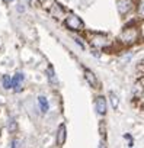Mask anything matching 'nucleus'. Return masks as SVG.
<instances>
[{"mask_svg":"<svg viewBox=\"0 0 144 148\" xmlns=\"http://www.w3.org/2000/svg\"><path fill=\"white\" fill-rule=\"evenodd\" d=\"M88 39L90 45L98 49H105L112 44L111 36H108L106 34H101V32H88Z\"/></svg>","mask_w":144,"mask_h":148,"instance_id":"obj_1","label":"nucleus"},{"mask_svg":"<svg viewBox=\"0 0 144 148\" xmlns=\"http://www.w3.org/2000/svg\"><path fill=\"white\" fill-rule=\"evenodd\" d=\"M140 38V34H138V29L134 28V26H127L122 29V32L119 34V41L124 44V45H132L138 41Z\"/></svg>","mask_w":144,"mask_h":148,"instance_id":"obj_2","label":"nucleus"},{"mask_svg":"<svg viewBox=\"0 0 144 148\" xmlns=\"http://www.w3.org/2000/svg\"><path fill=\"white\" fill-rule=\"evenodd\" d=\"M64 25H65V28H68L70 31H83V29H85L83 21H82L77 15H74V13H70V15H67V16L64 18Z\"/></svg>","mask_w":144,"mask_h":148,"instance_id":"obj_3","label":"nucleus"},{"mask_svg":"<svg viewBox=\"0 0 144 148\" xmlns=\"http://www.w3.org/2000/svg\"><path fill=\"white\" fill-rule=\"evenodd\" d=\"M85 79H86V82L89 83L90 87H93V89H98V87H99L98 77H96V74H95L92 70H89V68L85 70Z\"/></svg>","mask_w":144,"mask_h":148,"instance_id":"obj_4","label":"nucleus"},{"mask_svg":"<svg viewBox=\"0 0 144 148\" xmlns=\"http://www.w3.org/2000/svg\"><path fill=\"white\" fill-rule=\"evenodd\" d=\"M95 108H96V112L99 115H105L106 113V109H108V103H106V99L103 96H98L95 99Z\"/></svg>","mask_w":144,"mask_h":148,"instance_id":"obj_5","label":"nucleus"},{"mask_svg":"<svg viewBox=\"0 0 144 148\" xmlns=\"http://www.w3.org/2000/svg\"><path fill=\"white\" fill-rule=\"evenodd\" d=\"M132 9V0H118V12L121 15H127Z\"/></svg>","mask_w":144,"mask_h":148,"instance_id":"obj_6","label":"nucleus"},{"mask_svg":"<svg viewBox=\"0 0 144 148\" xmlns=\"http://www.w3.org/2000/svg\"><path fill=\"white\" fill-rule=\"evenodd\" d=\"M23 79H25L23 73H16L12 79V89H15L16 92H21V86H22Z\"/></svg>","mask_w":144,"mask_h":148,"instance_id":"obj_7","label":"nucleus"},{"mask_svg":"<svg viewBox=\"0 0 144 148\" xmlns=\"http://www.w3.org/2000/svg\"><path fill=\"white\" fill-rule=\"evenodd\" d=\"M50 13H51V16L55 18V19H63V18H64V9H63L58 3H54V5H52V8L50 9Z\"/></svg>","mask_w":144,"mask_h":148,"instance_id":"obj_8","label":"nucleus"},{"mask_svg":"<svg viewBox=\"0 0 144 148\" xmlns=\"http://www.w3.org/2000/svg\"><path fill=\"white\" fill-rule=\"evenodd\" d=\"M65 141V126L64 125H60L58 126V131H57V144L58 145H63Z\"/></svg>","mask_w":144,"mask_h":148,"instance_id":"obj_9","label":"nucleus"},{"mask_svg":"<svg viewBox=\"0 0 144 148\" xmlns=\"http://www.w3.org/2000/svg\"><path fill=\"white\" fill-rule=\"evenodd\" d=\"M38 105H39V109L42 113H47L48 109H50V105H48V100L45 96H38Z\"/></svg>","mask_w":144,"mask_h":148,"instance_id":"obj_10","label":"nucleus"},{"mask_svg":"<svg viewBox=\"0 0 144 148\" xmlns=\"http://www.w3.org/2000/svg\"><path fill=\"white\" fill-rule=\"evenodd\" d=\"M109 100H111L112 109H118V106H119V97L116 96L115 92H111V93H109Z\"/></svg>","mask_w":144,"mask_h":148,"instance_id":"obj_11","label":"nucleus"},{"mask_svg":"<svg viewBox=\"0 0 144 148\" xmlns=\"http://www.w3.org/2000/svg\"><path fill=\"white\" fill-rule=\"evenodd\" d=\"M47 76H48L50 83H52V84H57V83H58V82H57V77H55V74H54L52 67H48V70H47Z\"/></svg>","mask_w":144,"mask_h":148,"instance_id":"obj_12","label":"nucleus"},{"mask_svg":"<svg viewBox=\"0 0 144 148\" xmlns=\"http://www.w3.org/2000/svg\"><path fill=\"white\" fill-rule=\"evenodd\" d=\"M2 84H3L5 89H12V79H10L9 76H3V79H2Z\"/></svg>","mask_w":144,"mask_h":148,"instance_id":"obj_13","label":"nucleus"},{"mask_svg":"<svg viewBox=\"0 0 144 148\" xmlns=\"http://www.w3.org/2000/svg\"><path fill=\"white\" fill-rule=\"evenodd\" d=\"M137 13H138L140 18L144 19V0H140V3L137 6Z\"/></svg>","mask_w":144,"mask_h":148,"instance_id":"obj_14","label":"nucleus"},{"mask_svg":"<svg viewBox=\"0 0 144 148\" xmlns=\"http://www.w3.org/2000/svg\"><path fill=\"white\" fill-rule=\"evenodd\" d=\"M144 93V89H143V86L140 84V83H137L135 86H134V95L135 96H141Z\"/></svg>","mask_w":144,"mask_h":148,"instance_id":"obj_15","label":"nucleus"},{"mask_svg":"<svg viewBox=\"0 0 144 148\" xmlns=\"http://www.w3.org/2000/svg\"><path fill=\"white\" fill-rule=\"evenodd\" d=\"M9 131L10 132H15L16 131V123H15L13 119H10V122H9Z\"/></svg>","mask_w":144,"mask_h":148,"instance_id":"obj_16","label":"nucleus"},{"mask_svg":"<svg viewBox=\"0 0 144 148\" xmlns=\"http://www.w3.org/2000/svg\"><path fill=\"white\" fill-rule=\"evenodd\" d=\"M12 148H21V141L15 139V141L12 142Z\"/></svg>","mask_w":144,"mask_h":148,"instance_id":"obj_17","label":"nucleus"},{"mask_svg":"<svg viewBox=\"0 0 144 148\" xmlns=\"http://www.w3.org/2000/svg\"><path fill=\"white\" fill-rule=\"evenodd\" d=\"M5 3H10V2H15V0H3Z\"/></svg>","mask_w":144,"mask_h":148,"instance_id":"obj_18","label":"nucleus"},{"mask_svg":"<svg viewBox=\"0 0 144 148\" xmlns=\"http://www.w3.org/2000/svg\"><path fill=\"white\" fill-rule=\"evenodd\" d=\"M39 2H41V3H45V2H47V0H39Z\"/></svg>","mask_w":144,"mask_h":148,"instance_id":"obj_19","label":"nucleus"}]
</instances>
